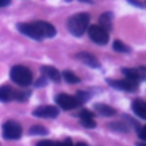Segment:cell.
<instances>
[{"label":"cell","instance_id":"5bb4252c","mask_svg":"<svg viewBox=\"0 0 146 146\" xmlns=\"http://www.w3.org/2000/svg\"><path fill=\"white\" fill-rule=\"evenodd\" d=\"M41 72L49 78L50 80L55 81V82H59L62 79V74L59 73V71L57 68H55L54 66H49V65H43L41 66Z\"/></svg>","mask_w":146,"mask_h":146},{"label":"cell","instance_id":"e0dca14e","mask_svg":"<svg viewBox=\"0 0 146 146\" xmlns=\"http://www.w3.org/2000/svg\"><path fill=\"white\" fill-rule=\"evenodd\" d=\"M14 94L15 90L8 86V84H3L0 87V102L2 103H7L14 99Z\"/></svg>","mask_w":146,"mask_h":146},{"label":"cell","instance_id":"7a4b0ae2","mask_svg":"<svg viewBox=\"0 0 146 146\" xmlns=\"http://www.w3.org/2000/svg\"><path fill=\"white\" fill-rule=\"evenodd\" d=\"M9 75L11 81L21 87H27L33 81V74L31 70L24 65H14L10 68Z\"/></svg>","mask_w":146,"mask_h":146},{"label":"cell","instance_id":"ba28073f","mask_svg":"<svg viewBox=\"0 0 146 146\" xmlns=\"http://www.w3.org/2000/svg\"><path fill=\"white\" fill-rule=\"evenodd\" d=\"M32 114L36 117H43V119H55L58 114H59V111L56 106H52V105H42V106H39L36 107Z\"/></svg>","mask_w":146,"mask_h":146},{"label":"cell","instance_id":"cb8c5ba5","mask_svg":"<svg viewBox=\"0 0 146 146\" xmlns=\"http://www.w3.org/2000/svg\"><path fill=\"white\" fill-rule=\"evenodd\" d=\"M36 146H57V143H54L52 140H48V139H43L36 143Z\"/></svg>","mask_w":146,"mask_h":146},{"label":"cell","instance_id":"f546056e","mask_svg":"<svg viewBox=\"0 0 146 146\" xmlns=\"http://www.w3.org/2000/svg\"><path fill=\"white\" fill-rule=\"evenodd\" d=\"M75 146H88V144H86V143H83V141H80V143H78Z\"/></svg>","mask_w":146,"mask_h":146},{"label":"cell","instance_id":"1f68e13d","mask_svg":"<svg viewBox=\"0 0 146 146\" xmlns=\"http://www.w3.org/2000/svg\"><path fill=\"white\" fill-rule=\"evenodd\" d=\"M80 1H86V2H89V3L91 2V0H80Z\"/></svg>","mask_w":146,"mask_h":146},{"label":"cell","instance_id":"44dd1931","mask_svg":"<svg viewBox=\"0 0 146 146\" xmlns=\"http://www.w3.org/2000/svg\"><path fill=\"white\" fill-rule=\"evenodd\" d=\"M31 96V91L30 90H15L14 94V99L17 102H26L29 99V97Z\"/></svg>","mask_w":146,"mask_h":146},{"label":"cell","instance_id":"8fae6325","mask_svg":"<svg viewBox=\"0 0 146 146\" xmlns=\"http://www.w3.org/2000/svg\"><path fill=\"white\" fill-rule=\"evenodd\" d=\"M34 23L39 27L43 38H54L56 35V29L52 24H50L46 21H34Z\"/></svg>","mask_w":146,"mask_h":146},{"label":"cell","instance_id":"7c38bea8","mask_svg":"<svg viewBox=\"0 0 146 146\" xmlns=\"http://www.w3.org/2000/svg\"><path fill=\"white\" fill-rule=\"evenodd\" d=\"M75 58L80 62H82L83 64H86L87 66H90V67H99V62L98 59L90 52H87V51H82V52H78L75 55Z\"/></svg>","mask_w":146,"mask_h":146},{"label":"cell","instance_id":"d6986e66","mask_svg":"<svg viewBox=\"0 0 146 146\" xmlns=\"http://www.w3.org/2000/svg\"><path fill=\"white\" fill-rule=\"evenodd\" d=\"M63 78H64V80H65L67 83H70V84H75V83H79V82H80V78L76 76V75L74 74V72H72V71H70V70H66V71L63 72Z\"/></svg>","mask_w":146,"mask_h":146},{"label":"cell","instance_id":"9a60e30c","mask_svg":"<svg viewBox=\"0 0 146 146\" xmlns=\"http://www.w3.org/2000/svg\"><path fill=\"white\" fill-rule=\"evenodd\" d=\"M131 107H132L133 113L137 116H139L143 120L146 119V104H145V102L143 99H139V98L135 99L132 102V104H131Z\"/></svg>","mask_w":146,"mask_h":146},{"label":"cell","instance_id":"9c48e42d","mask_svg":"<svg viewBox=\"0 0 146 146\" xmlns=\"http://www.w3.org/2000/svg\"><path fill=\"white\" fill-rule=\"evenodd\" d=\"M122 73L124 74L125 79L135 81V82H139V81L144 80V78H145V67H139V68L124 67V68H122Z\"/></svg>","mask_w":146,"mask_h":146},{"label":"cell","instance_id":"4316f807","mask_svg":"<svg viewBox=\"0 0 146 146\" xmlns=\"http://www.w3.org/2000/svg\"><path fill=\"white\" fill-rule=\"evenodd\" d=\"M128 2L131 3V5H133V6H136V7H139V8H144L145 7L144 3L140 2L139 0H128Z\"/></svg>","mask_w":146,"mask_h":146},{"label":"cell","instance_id":"f1b7e54d","mask_svg":"<svg viewBox=\"0 0 146 146\" xmlns=\"http://www.w3.org/2000/svg\"><path fill=\"white\" fill-rule=\"evenodd\" d=\"M8 5H10V0H0V8L1 7H7Z\"/></svg>","mask_w":146,"mask_h":146},{"label":"cell","instance_id":"ffe728a7","mask_svg":"<svg viewBox=\"0 0 146 146\" xmlns=\"http://www.w3.org/2000/svg\"><path fill=\"white\" fill-rule=\"evenodd\" d=\"M27 132L31 136H46V135H48V130L42 125H32Z\"/></svg>","mask_w":146,"mask_h":146},{"label":"cell","instance_id":"4dcf8cb0","mask_svg":"<svg viewBox=\"0 0 146 146\" xmlns=\"http://www.w3.org/2000/svg\"><path fill=\"white\" fill-rule=\"evenodd\" d=\"M136 146H145V144H143V143H137Z\"/></svg>","mask_w":146,"mask_h":146},{"label":"cell","instance_id":"d6a6232c","mask_svg":"<svg viewBox=\"0 0 146 146\" xmlns=\"http://www.w3.org/2000/svg\"><path fill=\"white\" fill-rule=\"evenodd\" d=\"M66 1H71V0H66Z\"/></svg>","mask_w":146,"mask_h":146},{"label":"cell","instance_id":"484cf974","mask_svg":"<svg viewBox=\"0 0 146 146\" xmlns=\"http://www.w3.org/2000/svg\"><path fill=\"white\" fill-rule=\"evenodd\" d=\"M144 130H145V127H139V128L137 129V133H138V137H139L141 140H145V139H146V136H145V132H144Z\"/></svg>","mask_w":146,"mask_h":146},{"label":"cell","instance_id":"5b68a950","mask_svg":"<svg viewBox=\"0 0 146 146\" xmlns=\"http://www.w3.org/2000/svg\"><path fill=\"white\" fill-rule=\"evenodd\" d=\"M16 27L22 34H24V35H26L33 40L41 41L43 39L39 27L36 26V24L34 22H32V23H18L16 25Z\"/></svg>","mask_w":146,"mask_h":146},{"label":"cell","instance_id":"ac0fdd59","mask_svg":"<svg viewBox=\"0 0 146 146\" xmlns=\"http://www.w3.org/2000/svg\"><path fill=\"white\" fill-rule=\"evenodd\" d=\"M108 129L113 130V131H116V132H122V133H125V132H129V124L122 122V121H115V122H111L107 124Z\"/></svg>","mask_w":146,"mask_h":146},{"label":"cell","instance_id":"6da1fadb","mask_svg":"<svg viewBox=\"0 0 146 146\" xmlns=\"http://www.w3.org/2000/svg\"><path fill=\"white\" fill-rule=\"evenodd\" d=\"M90 17L87 13H78L71 16L67 21V29L74 36H81L89 26Z\"/></svg>","mask_w":146,"mask_h":146},{"label":"cell","instance_id":"83f0119b","mask_svg":"<svg viewBox=\"0 0 146 146\" xmlns=\"http://www.w3.org/2000/svg\"><path fill=\"white\" fill-rule=\"evenodd\" d=\"M57 146H73V144L70 138H66L63 143H57Z\"/></svg>","mask_w":146,"mask_h":146},{"label":"cell","instance_id":"30bf717a","mask_svg":"<svg viewBox=\"0 0 146 146\" xmlns=\"http://www.w3.org/2000/svg\"><path fill=\"white\" fill-rule=\"evenodd\" d=\"M79 115V119H80V124L87 129H92L96 127V122L94 120L95 117V114L86 108L81 110L80 113L78 114Z\"/></svg>","mask_w":146,"mask_h":146},{"label":"cell","instance_id":"2e32d148","mask_svg":"<svg viewBox=\"0 0 146 146\" xmlns=\"http://www.w3.org/2000/svg\"><path fill=\"white\" fill-rule=\"evenodd\" d=\"M94 108L97 111L98 114L103 115V116H113L116 114V110L113 108L112 106H108L106 104L103 103H97L94 105Z\"/></svg>","mask_w":146,"mask_h":146},{"label":"cell","instance_id":"52a82bcc","mask_svg":"<svg viewBox=\"0 0 146 146\" xmlns=\"http://www.w3.org/2000/svg\"><path fill=\"white\" fill-rule=\"evenodd\" d=\"M107 83L111 87L115 88V89L124 90V91H129V92L135 91L138 88V84H139V82H135V81H131V80H128V79H124V80L107 79Z\"/></svg>","mask_w":146,"mask_h":146},{"label":"cell","instance_id":"603a6c76","mask_svg":"<svg viewBox=\"0 0 146 146\" xmlns=\"http://www.w3.org/2000/svg\"><path fill=\"white\" fill-rule=\"evenodd\" d=\"M74 97L78 99V102L80 103V105H82L83 103H86V102H88V100H89V98H90V95H89L87 91H82V90H79Z\"/></svg>","mask_w":146,"mask_h":146},{"label":"cell","instance_id":"277c9868","mask_svg":"<svg viewBox=\"0 0 146 146\" xmlns=\"http://www.w3.org/2000/svg\"><path fill=\"white\" fill-rule=\"evenodd\" d=\"M88 35L91 41H94L97 44L104 46L108 42V32H106L104 29H102L99 25H91L88 26Z\"/></svg>","mask_w":146,"mask_h":146},{"label":"cell","instance_id":"4fadbf2b","mask_svg":"<svg viewBox=\"0 0 146 146\" xmlns=\"http://www.w3.org/2000/svg\"><path fill=\"white\" fill-rule=\"evenodd\" d=\"M99 26L102 29H104L106 32L111 31L112 27H113V14L110 13V11H106V13H103L100 16H99Z\"/></svg>","mask_w":146,"mask_h":146},{"label":"cell","instance_id":"d4e9b609","mask_svg":"<svg viewBox=\"0 0 146 146\" xmlns=\"http://www.w3.org/2000/svg\"><path fill=\"white\" fill-rule=\"evenodd\" d=\"M47 84V79H46V76H41V78H39L36 81H35V87H44Z\"/></svg>","mask_w":146,"mask_h":146},{"label":"cell","instance_id":"7402d4cb","mask_svg":"<svg viewBox=\"0 0 146 146\" xmlns=\"http://www.w3.org/2000/svg\"><path fill=\"white\" fill-rule=\"evenodd\" d=\"M113 49L117 52H130V50H131L130 47H128L121 40H115L113 42Z\"/></svg>","mask_w":146,"mask_h":146},{"label":"cell","instance_id":"3957f363","mask_svg":"<svg viewBox=\"0 0 146 146\" xmlns=\"http://www.w3.org/2000/svg\"><path fill=\"white\" fill-rule=\"evenodd\" d=\"M22 127L15 120H8L2 125V137L7 140H16L22 136Z\"/></svg>","mask_w":146,"mask_h":146},{"label":"cell","instance_id":"8992f818","mask_svg":"<svg viewBox=\"0 0 146 146\" xmlns=\"http://www.w3.org/2000/svg\"><path fill=\"white\" fill-rule=\"evenodd\" d=\"M55 100H56L57 105L60 108L65 110V111H68V110H72V108H75V107L80 106V103L78 102V99L74 96H71V95H67V94L57 95Z\"/></svg>","mask_w":146,"mask_h":146}]
</instances>
